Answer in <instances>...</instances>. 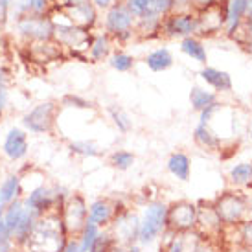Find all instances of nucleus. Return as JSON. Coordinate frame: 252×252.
I'll list each match as a JSON object with an SVG mask.
<instances>
[{
	"label": "nucleus",
	"instance_id": "31",
	"mask_svg": "<svg viewBox=\"0 0 252 252\" xmlns=\"http://www.w3.org/2000/svg\"><path fill=\"white\" fill-rule=\"evenodd\" d=\"M109 52H111V44H109V39L103 35L96 37V39L92 41L91 48H89V54H91L92 61H101L103 57L109 56Z\"/></svg>",
	"mask_w": 252,
	"mask_h": 252
},
{
	"label": "nucleus",
	"instance_id": "23",
	"mask_svg": "<svg viewBox=\"0 0 252 252\" xmlns=\"http://www.w3.org/2000/svg\"><path fill=\"white\" fill-rule=\"evenodd\" d=\"M189 101H191V107L199 112L217 105L216 94L210 91H206V89H201V87H193V89H191V92H189Z\"/></svg>",
	"mask_w": 252,
	"mask_h": 252
},
{
	"label": "nucleus",
	"instance_id": "5",
	"mask_svg": "<svg viewBox=\"0 0 252 252\" xmlns=\"http://www.w3.org/2000/svg\"><path fill=\"white\" fill-rule=\"evenodd\" d=\"M59 105L56 101H42L37 103L33 109H30L22 116V127L26 133L33 134H48L54 131L57 120Z\"/></svg>",
	"mask_w": 252,
	"mask_h": 252
},
{
	"label": "nucleus",
	"instance_id": "50",
	"mask_svg": "<svg viewBox=\"0 0 252 252\" xmlns=\"http://www.w3.org/2000/svg\"><path fill=\"white\" fill-rule=\"evenodd\" d=\"M249 50H251V52H252V41L249 42Z\"/></svg>",
	"mask_w": 252,
	"mask_h": 252
},
{
	"label": "nucleus",
	"instance_id": "38",
	"mask_svg": "<svg viewBox=\"0 0 252 252\" xmlns=\"http://www.w3.org/2000/svg\"><path fill=\"white\" fill-rule=\"evenodd\" d=\"M239 236H241V247L252 249V219H247L238 226Z\"/></svg>",
	"mask_w": 252,
	"mask_h": 252
},
{
	"label": "nucleus",
	"instance_id": "11",
	"mask_svg": "<svg viewBox=\"0 0 252 252\" xmlns=\"http://www.w3.org/2000/svg\"><path fill=\"white\" fill-rule=\"evenodd\" d=\"M17 28L21 32V35H24L30 41H39L46 42L54 37V24L39 15H32V17H22Z\"/></svg>",
	"mask_w": 252,
	"mask_h": 252
},
{
	"label": "nucleus",
	"instance_id": "41",
	"mask_svg": "<svg viewBox=\"0 0 252 252\" xmlns=\"http://www.w3.org/2000/svg\"><path fill=\"white\" fill-rule=\"evenodd\" d=\"M48 6V0H28V9H32L35 15H41Z\"/></svg>",
	"mask_w": 252,
	"mask_h": 252
},
{
	"label": "nucleus",
	"instance_id": "52",
	"mask_svg": "<svg viewBox=\"0 0 252 252\" xmlns=\"http://www.w3.org/2000/svg\"><path fill=\"white\" fill-rule=\"evenodd\" d=\"M15 252H26V251H21V249H17V251H15Z\"/></svg>",
	"mask_w": 252,
	"mask_h": 252
},
{
	"label": "nucleus",
	"instance_id": "13",
	"mask_svg": "<svg viewBox=\"0 0 252 252\" xmlns=\"http://www.w3.org/2000/svg\"><path fill=\"white\" fill-rule=\"evenodd\" d=\"M223 230L224 226L221 223L219 216L216 214V210H214V204H208V206L197 204V226H195L197 234L214 241L216 238H219V234Z\"/></svg>",
	"mask_w": 252,
	"mask_h": 252
},
{
	"label": "nucleus",
	"instance_id": "19",
	"mask_svg": "<svg viewBox=\"0 0 252 252\" xmlns=\"http://www.w3.org/2000/svg\"><path fill=\"white\" fill-rule=\"evenodd\" d=\"M168 171L175 177L177 181L188 182L189 175H191V162H189L188 155L181 153V151L171 155L168 158Z\"/></svg>",
	"mask_w": 252,
	"mask_h": 252
},
{
	"label": "nucleus",
	"instance_id": "9",
	"mask_svg": "<svg viewBox=\"0 0 252 252\" xmlns=\"http://www.w3.org/2000/svg\"><path fill=\"white\" fill-rule=\"evenodd\" d=\"M126 208L120 201H114L111 197H99L89 203V214H87V221L96 224L101 230H107L112 224L114 217L118 216V212Z\"/></svg>",
	"mask_w": 252,
	"mask_h": 252
},
{
	"label": "nucleus",
	"instance_id": "47",
	"mask_svg": "<svg viewBox=\"0 0 252 252\" xmlns=\"http://www.w3.org/2000/svg\"><path fill=\"white\" fill-rule=\"evenodd\" d=\"M112 252H127V249H126V247H120V245H118Z\"/></svg>",
	"mask_w": 252,
	"mask_h": 252
},
{
	"label": "nucleus",
	"instance_id": "29",
	"mask_svg": "<svg viewBox=\"0 0 252 252\" xmlns=\"http://www.w3.org/2000/svg\"><path fill=\"white\" fill-rule=\"evenodd\" d=\"M134 160H136V157H134L131 151H124V149L114 151V153L111 155L112 168H116L118 171H127V169H131L133 168Z\"/></svg>",
	"mask_w": 252,
	"mask_h": 252
},
{
	"label": "nucleus",
	"instance_id": "32",
	"mask_svg": "<svg viewBox=\"0 0 252 252\" xmlns=\"http://www.w3.org/2000/svg\"><path fill=\"white\" fill-rule=\"evenodd\" d=\"M116 247H118V243H116V239L112 238L111 232H109V230H101L91 252H112L114 249H116Z\"/></svg>",
	"mask_w": 252,
	"mask_h": 252
},
{
	"label": "nucleus",
	"instance_id": "28",
	"mask_svg": "<svg viewBox=\"0 0 252 252\" xmlns=\"http://www.w3.org/2000/svg\"><path fill=\"white\" fill-rule=\"evenodd\" d=\"M230 181L236 186H247L252 182V164L249 162H241L238 166L230 169Z\"/></svg>",
	"mask_w": 252,
	"mask_h": 252
},
{
	"label": "nucleus",
	"instance_id": "37",
	"mask_svg": "<svg viewBox=\"0 0 252 252\" xmlns=\"http://www.w3.org/2000/svg\"><path fill=\"white\" fill-rule=\"evenodd\" d=\"M7 81L9 76L4 68H0V120L4 116V111L7 107V99H9V92H7Z\"/></svg>",
	"mask_w": 252,
	"mask_h": 252
},
{
	"label": "nucleus",
	"instance_id": "26",
	"mask_svg": "<svg viewBox=\"0 0 252 252\" xmlns=\"http://www.w3.org/2000/svg\"><path fill=\"white\" fill-rule=\"evenodd\" d=\"M181 50L188 57L195 59L197 63H206V48L203 46V42L195 39V37H186L181 42Z\"/></svg>",
	"mask_w": 252,
	"mask_h": 252
},
{
	"label": "nucleus",
	"instance_id": "48",
	"mask_svg": "<svg viewBox=\"0 0 252 252\" xmlns=\"http://www.w3.org/2000/svg\"><path fill=\"white\" fill-rule=\"evenodd\" d=\"M238 252H252V249H245V247H241Z\"/></svg>",
	"mask_w": 252,
	"mask_h": 252
},
{
	"label": "nucleus",
	"instance_id": "21",
	"mask_svg": "<svg viewBox=\"0 0 252 252\" xmlns=\"http://www.w3.org/2000/svg\"><path fill=\"white\" fill-rule=\"evenodd\" d=\"M146 63H147V66H149V70L164 72V70H168V68H171L173 56H171V52H169L168 48H157L146 57Z\"/></svg>",
	"mask_w": 252,
	"mask_h": 252
},
{
	"label": "nucleus",
	"instance_id": "36",
	"mask_svg": "<svg viewBox=\"0 0 252 252\" xmlns=\"http://www.w3.org/2000/svg\"><path fill=\"white\" fill-rule=\"evenodd\" d=\"M13 239L9 236V232L6 230V224H4V208H0V252H15Z\"/></svg>",
	"mask_w": 252,
	"mask_h": 252
},
{
	"label": "nucleus",
	"instance_id": "20",
	"mask_svg": "<svg viewBox=\"0 0 252 252\" xmlns=\"http://www.w3.org/2000/svg\"><path fill=\"white\" fill-rule=\"evenodd\" d=\"M201 77H203L206 83L214 87L216 91H221V92H226L232 89V77L228 72H223V70H217V68H203L201 70Z\"/></svg>",
	"mask_w": 252,
	"mask_h": 252
},
{
	"label": "nucleus",
	"instance_id": "14",
	"mask_svg": "<svg viewBox=\"0 0 252 252\" xmlns=\"http://www.w3.org/2000/svg\"><path fill=\"white\" fill-rule=\"evenodd\" d=\"M54 37L63 46H68L72 50H89L91 48V35L87 30L77 26H64V24H54Z\"/></svg>",
	"mask_w": 252,
	"mask_h": 252
},
{
	"label": "nucleus",
	"instance_id": "24",
	"mask_svg": "<svg viewBox=\"0 0 252 252\" xmlns=\"http://www.w3.org/2000/svg\"><path fill=\"white\" fill-rule=\"evenodd\" d=\"M99 232H101V228H98L96 224L92 223H85V226L81 228V232L77 234V251L79 252H91L92 247H94V243H96V239H98Z\"/></svg>",
	"mask_w": 252,
	"mask_h": 252
},
{
	"label": "nucleus",
	"instance_id": "33",
	"mask_svg": "<svg viewBox=\"0 0 252 252\" xmlns=\"http://www.w3.org/2000/svg\"><path fill=\"white\" fill-rule=\"evenodd\" d=\"M109 63H111V66L114 68V70L129 72L134 66V59H133V56H129V54H124V52H116V54H112V56H111Z\"/></svg>",
	"mask_w": 252,
	"mask_h": 252
},
{
	"label": "nucleus",
	"instance_id": "8",
	"mask_svg": "<svg viewBox=\"0 0 252 252\" xmlns=\"http://www.w3.org/2000/svg\"><path fill=\"white\" fill-rule=\"evenodd\" d=\"M197 204L191 201H175L168 204V234L182 236L195 232Z\"/></svg>",
	"mask_w": 252,
	"mask_h": 252
},
{
	"label": "nucleus",
	"instance_id": "43",
	"mask_svg": "<svg viewBox=\"0 0 252 252\" xmlns=\"http://www.w3.org/2000/svg\"><path fill=\"white\" fill-rule=\"evenodd\" d=\"M63 252H79V251H77V241H76V238H70V239H68V243H66V247H64Z\"/></svg>",
	"mask_w": 252,
	"mask_h": 252
},
{
	"label": "nucleus",
	"instance_id": "6",
	"mask_svg": "<svg viewBox=\"0 0 252 252\" xmlns=\"http://www.w3.org/2000/svg\"><path fill=\"white\" fill-rule=\"evenodd\" d=\"M112 234V238L116 239L120 247L138 245V234H140V216L133 212L131 208H122L118 216L114 217L112 224L107 228Z\"/></svg>",
	"mask_w": 252,
	"mask_h": 252
},
{
	"label": "nucleus",
	"instance_id": "39",
	"mask_svg": "<svg viewBox=\"0 0 252 252\" xmlns=\"http://www.w3.org/2000/svg\"><path fill=\"white\" fill-rule=\"evenodd\" d=\"M63 105L64 107H74V109H89L91 103H89L87 99L76 96V94H68V96H64L63 98Z\"/></svg>",
	"mask_w": 252,
	"mask_h": 252
},
{
	"label": "nucleus",
	"instance_id": "12",
	"mask_svg": "<svg viewBox=\"0 0 252 252\" xmlns=\"http://www.w3.org/2000/svg\"><path fill=\"white\" fill-rule=\"evenodd\" d=\"M30 142L28 133L21 129V127H11L7 134L4 136V144H2V153L6 155L7 160L21 162L28 157Z\"/></svg>",
	"mask_w": 252,
	"mask_h": 252
},
{
	"label": "nucleus",
	"instance_id": "34",
	"mask_svg": "<svg viewBox=\"0 0 252 252\" xmlns=\"http://www.w3.org/2000/svg\"><path fill=\"white\" fill-rule=\"evenodd\" d=\"M127 7L133 13V17L146 21V19H149V13H151V0H127Z\"/></svg>",
	"mask_w": 252,
	"mask_h": 252
},
{
	"label": "nucleus",
	"instance_id": "7",
	"mask_svg": "<svg viewBox=\"0 0 252 252\" xmlns=\"http://www.w3.org/2000/svg\"><path fill=\"white\" fill-rule=\"evenodd\" d=\"M61 217L64 230L68 238H77V234L87 223V214H89V203L81 193H70V197L64 201L61 210L57 212Z\"/></svg>",
	"mask_w": 252,
	"mask_h": 252
},
{
	"label": "nucleus",
	"instance_id": "40",
	"mask_svg": "<svg viewBox=\"0 0 252 252\" xmlns=\"http://www.w3.org/2000/svg\"><path fill=\"white\" fill-rule=\"evenodd\" d=\"M162 252H184V234H182V236H173V238L164 245Z\"/></svg>",
	"mask_w": 252,
	"mask_h": 252
},
{
	"label": "nucleus",
	"instance_id": "51",
	"mask_svg": "<svg viewBox=\"0 0 252 252\" xmlns=\"http://www.w3.org/2000/svg\"><path fill=\"white\" fill-rule=\"evenodd\" d=\"M251 140H252V124H251Z\"/></svg>",
	"mask_w": 252,
	"mask_h": 252
},
{
	"label": "nucleus",
	"instance_id": "35",
	"mask_svg": "<svg viewBox=\"0 0 252 252\" xmlns=\"http://www.w3.org/2000/svg\"><path fill=\"white\" fill-rule=\"evenodd\" d=\"M111 118L114 122V126L118 127V131H122V133H127L133 127V122L129 118V114L126 111H122V109L111 107Z\"/></svg>",
	"mask_w": 252,
	"mask_h": 252
},
{
	"label": "nucleus",
	"instance_id": "42",
	"mask_svg": "<svg viewBox=\"0 0 252 252\" xmlns=\"http://www.w3.org/2000/svg\"><path fill=\"white\" fill-rule=\"evenodd\" d=\"M212 2H216V0H189V4L199 7V9H204L206 6H210Z\"/></svg>",
	"mask_w": 252,
	"mask_h": 252
},
{
	"label": "nucleus",
	"instance_id": "46",
	"mask_svg": "<svg viewBox=\"0 0 252 252\" xmlns=\"http://www.w3.org/2000/svg\"><path fill=\"white\" fill-rule=\"evenodd\" d=\"M127 252H142V247L140 245H133L127 249Z\"/></svg>",
	"mask_w": 252,
	"mask_h": 252
},
{
	"label": "nucleus",
	"instance_id": "17",
	"mask_svg": "<svg viewBox=\"0 0 252 252\" xmlns=\"http://www.w3.org/2000/svg\"><path fill=\"white\" fill-rule=\"evenodd\" d=\"M24 197V184L19 173H9L0 181V208H6Z\"/></svg>",
	"mask_w": 252,
	"mask_h": 252
},
{
	"label": "nucleus",
	"instance_id": "27",
	"mask_svg": "<svg viewBox=\"0 0 252 252\" xmlns=\"http://www.w3.org/2000/svg\"><path fill=\"white\" fill-rule=\"evenodd\" d=\"M193 138H195V142L199 146L206 147V149H217V147L221 146V138H219L214 131H210V127L203 126V124L197 126L195 133H193Z\"/></svg>",
	"mask_w": 252,
	"mask_h": 252
},
{
	"label": "nucleus",
	"instance_id": "49",
	"mask_svg": "<svg viewBox=\"0 0 252 252\" xmlns=\"http://www.w3.org/2000/svg\"><path fill=\"white\" fill-rule=\"evenodd\" d=\"M68 2H87V0H68Z\"/></svg>",
	"mask_w": 252,
	"mask_h": 252
},
{
	"label": "nucleus",
	"instance_id": "45",
	"mask_svg": "<svg viewBox=\"0 0 252 252\" xmlns=\"http://www.w3.org/2000/svg\"><path fill=\"white\" fill-rule=\"evenodd\" d=\"M247 30H249V33H251V37H252V13L247 15Z\"/></svg>",
	"mask_w": 252,
	"mask_h": 252
},
{
	"label": "nucleus",
	"instance_id": "15",
	"mask_svg": "<svg viewBox=\"0 0 252 252\" xmlns=\"http://www.w3.org/2000/svg\"><path fill=\"white\" fill-rule=\"evenodd\" d=\"M131 28H133V13L129 11V7L122 4L112 6L107 15V30L118 39H127L133 33Z\"/></svg>",
	"mask_w": 252,
	"mask_h": 252
},
{
	"label": "nucleus",
	"instance_id": "44",
	"mask_svg": "<svg viewBox=\"0 0 252 252\" xmlns=\"http://www.w3.org/2000/svg\"><path fill=\"white\" fill-rule=\"evenodd\" d=\"M111 2H112V0H94V4H96V6H99V7H107Z\"/></svg>",
	"mask_w": 252,
	"mask_h": 252
},
{
	"label": "nucleus",
	"instance_id": "16",
	"mask_svg": "<svg viewBox=\"0 0 252 252\" xmlns=\"http://www.w3.org/2000/svg\"><path fill=\"white\" fill-rule=\"evenodd\" d=\"M63 13L74 22V26L77 28H91L94 21H96V11L94 7L87 2H66L63 6Z\"/></svg>",
	"mask_w": 252,
	"mask_h": 252
},
{
	"label": "nucleus",
	"instance_id": "4",
	"mask_svg": "<svg viewBox=\"0 0 252 252\" xmlns=\"http://www.w3.org/2000/svg\"><path fill=\"white\" fill-rule=\"evenodd\" d=\"M214 210L219 216L224 228H236L247 221L249 214V199L245 195H239L234 191H224L214 201Z\"/></svg>",
	"mask_w": 252,
	"mask_h": 252
},
{
	"label": "nucleus",
	"instance_id": "30",
	"mask_svg": "<svg viewBox=\"0 0 252 252\" xmlns=\"http://www.w3.org/2000/svg\"><path fill=\"white\" fill-rule=\"evenodd\" d=\"M68 149H70V153L77 155V157H98L99 155V147L94 142H89V140L70 142Z\"/></svg>",
	"mask_w": 252,
	"mask_h": 252
},
{
	"label": "nucleus",
	"instance_id": "18",
	"mask_svg": "<svg viewBox=\"0 0 252 252\" xmlns=\"http://www.w3.org/2000/svg\"><path fill=\"white\" fill-rule=\"evenodd\" d=\"M164 32L169 37H191L197 33V17L193 15H173L164 22Z\"/></svg>",
	"mask_w": 252,
	"mask_h": 252
},
{
	"label": "nucleus",
	"instance_id": "2",
	"mask_svg": "<svg viewBox=\"0 0 252 252\" xmlns=\"http://www.w3.org/2000/svg\"><path fill=\"white\" fill-rule=\"evenodd\" d=\"M39 219L41 217H37L33 212L30 210L22 199L15 201L13 204L4 208V224H6V230L9 232L17 249L26 251L30 238L37 228Z\"/></svg>",
	"mask_w": 252,
	"mask_h": 252
},
{
	"label": "nucleus",
	"instance_id": "25",
	"mask_svg": "<svg viewBox=\"0 0 252 252\" xmlns=\"http://www.w3.org/2000/svg\"><path fill=\"white\" fill-rule=\"evenodd\" d=\"M184 252H217L216 241L206 239L193 232V239L189 241V234H184Z\"/></svg>",
	"mask_w": 252,
	"mask_h": 252
},
{
	"label": "nucleus",
	"instance_id": "1",
	"mask_svg": "<svg viewBox=\"0 0 252 252\" xmlns=\"http://www.w3.org/2000/svg\"><path fill=\"white\" fill-rule=\"evenodd\" d=\"M68 239L59 214H50L39 219L26 252H63Z\"/></svg>",
	"mask_w": 252,
	"mask_h": 252
},
{
	"label": "nucleus",
	"instance_id": "3",
	"mask_svg": "<svg viewBox=\"0 0 252 252\" xmlns=\"http://www.w3.org/2000/svg\"><path fill=\"white\" fill-rule=\"evenodd\" d=\"M164 234H168V203L151 201L140 216L138 245H151Z\"/></svg>",
	"mask_w": 252,
	"mask_h": 252
},
{
	"label": "nucleus",
	"instance_id": "10",
	"mask_svg": "<svg viewBox=\"0 0 252 252\" xmlns=\"http://www.w3.org/2000/svg\"><path fill=\"white\" fill-rule=\"evenodd\" d=\"M228 17V4L224 2H212L210 6L201 9L197 17V33L199 35H212L226 24Z\"/></svg>",
	"mask_w": 252,
	"mask_h": 252
},
{
	"label": "nucleus",
	"instance_id": "22",
	"mask_svg": "<svg viewBox=\"0 0 252 252\" xmlns=\"http://www.w3.org/2000/svg\"><path fill=\"white\" fill-rule=\"evenodd\" d=\"M249 2L251 0H232L230 4H228V17H226L228 35L236 33V30H238L243 15H247V11H249Z\"/></svg>",
	"mask_w": 252,
	"mask_h": 252
}]
</instances>
